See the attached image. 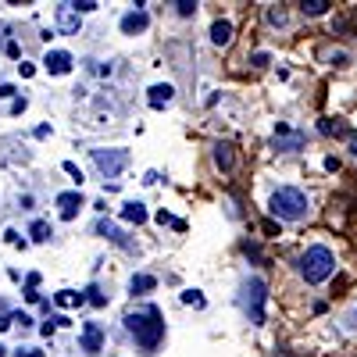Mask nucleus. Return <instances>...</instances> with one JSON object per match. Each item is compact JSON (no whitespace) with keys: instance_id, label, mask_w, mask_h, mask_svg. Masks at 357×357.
<instances>
[{"instance_id":"f257e3e1","label":"nucleus","mask_w":357,"mask_h":357,"mask_svg":"<svg viewBox=\"0 0 357 357\" xmlns=\"http://www.w3.org/2000/svg\"><path fill=\"white\" fill-rule=\"evenodd\" d=\"M126 329L136 336V343L146 350V354H154L165 340V321H161V311L151 304V307H143V311H132L126 314Z\"/></svg>"},{"instance_id":"f03ea898","label":"nucleus","mask_w":357,"mask_h":357,"mask_svg":"<svg viewBox=\"0 0 357 357\" xmlns=\"http://www.w3.org/2000/svg\"><path fill=\"white\" fill-rule=\"evenodd\" d=\"M333 272H336V257H333L329 247H307V250L301 254V275H304L307 286L325 282Z\"/></svg>"},{"instance_id":"7ed1b4c3","label":"nucleus","mask_w":357,"mask_h":357,"mask_svg":"<svg viewBox=\"0 0 357 357\" xmlns=\"http://www.w3.org/2000/svg\"><path fill=\"white\" fill-rule=\"evenodd\" d=\"M272 215L282 222H301L307 215V193L296 186H282L272 193Z\"/></svg>"},{"instance_id":"20e7f679","label":"nucleus","mask_w":357,"mask_h":357,"mask_svg":"<svg viewBox=\"0 0 357 357\" xmlns=\"http://www.w3.org/2000/svg\"><path fill=\"white\" fill-rule=\"evenodd\" d=\"M264 296H268V286L261 279L243 282V307H247V318L254 325H264Z\"/></svg>"},{"instance_id":"39448f33","label":"nucleus","mask_w":357,"mask_h":357,"mask_svg":"<svg viewBox=\"0 0 357 357\" xmlns=\"http://www.w3.org/2000/svg\"><path fill=\"white\" fill-rule=\"evenodd\" d=\"M93 161H97L100 175L118 178V175H122V168L129 165V151H93Z\"/></svg>"},{"instance_id":"423d86ee","label":"nucleus","mask_w":357,"mask_h":357,"mask_svg":"<svg viewBox=\"0 0 357 357\" xmlns=\"http://www.w3.org/2000/svg\"><path fill=\"white\" fill-rule=\"evenodd\" d=\"M304 143H307V136H304L301 129H289L286 122H279V126H275V136H272V146H275V151L293 154V151H301Z\"/></svg>"},{"instance_id":"0eeeda50","label":"nucleus","mask_w":357,"mask_h":357,"mask_svg":"<svg viewBox=\"0 0 357 357\" xmlns=\"http://www.w3.org/2000/svg\"><path fill=\"white\" fill-rule=\"evenodd\" d=\"M79 22H82V15L75 11V4H61V8H57V29H61L65 36L79 33Z\"/></svg>"},{"instance_id":"6e6552de","label":"nucleus","mask_w":357,"mask_h":357,"mask_svg":"<svg viewBox=\"0 0 357 357\" xmlns=\"http://www.w3.org/2000/svg\"><path fill=\"white\" fill-rule=\"evenodd\" d=\"M43 68H47L50 75H65V72H72V54H68V50H47Z\"/></svg>"},{"instance_id":"1a4fd4ad","label":"nucleus","mask_w":357,"mask_h":357,"mask_svg":"<svg viewBox=\"0 0 357 357\" xmlns=\"http://www.w3.org/2000/svg\"><path fill=\"white\" fill-rule=\"evenodd\" d=\"M57 207H61V218L72 222V218L79 215V207H86V200H82L79 190H72V193H57Z\"/></svg>"},{"instance_id":"9d476101","label":"nucleus","mask_w":357,"mask_h":357,"mask_svg":"<svg viewBox=\"0 0 357 357\" xmlns=\"http://www.w3.org/2000/svg\"><path fill=\"white\" fill-rule=\"evenodd\" d=\"M82 350H86V354L104 350V329H100V325H93V321L82 325Z\"/></svg>"},{"instance_id":"9b49d317","label":"nucleus","mask_w":357,"mask_h":357,"mask_svg":"<svg viewBox=\"0 0 357 357\" xmlns=\"http://www.w3.org/2000/svg\"><path fill=\"white\" fill-rule=\"evenodd\" d=\"M172 97H175V86L172 82H158V86L146 89V104H151V107H168Z\"/></svg>"},{"instance_id":"f8f14e48","label":"nucleus","mask_w":357,"mask_h":357,"mask_svg":"<svg viewBox=\"0 0 357 357\" xmlns=\"http://www.w3.org/2000/svg\"><path fill=\"white\" fill-rule=\"evenodd\" d=\"M146 25H151V18H146V11L136 8V11H129V15L122 18V33H126V36H136V33H143Z\"/></svg>"},{"instance_id":"ddd939ff","label":"nucleus","mask_w":357,"mask_h":357,"mask_svg":"<svg viewBox=\"0 0 357 357\" xmlns=\"http://www.w3.org/2000/svg\"><path fill=\"white\" fill-rule=\"evenodd\" d=\"M54 304H57V307H82V304H86V293L61 289V293H54Z\"/></svg>"},{"instance_id":"4468645a","label":"nucleus","mask_w":357,"mask_h":357,"mask_svg":"<svg viewBox=\"0 0 357 357\" xmlns=\"http://www.w3.org/2000/svg\"><path fill=\"white\" fill-rule=\"evenodd\" d=\"M215 161H218V168H222V172H232V165H236L232 143H215Z\"/></svg>"},{"instance_id":"2eb2a0df","label":"nucleus","mask_w":357,"mask_h":357,"mask_svg":"<svg viewBox=\"0 0 357 357\" xmlns=\"http://www.w3.org/2000/svg\"><path fill=\"white\" fill-rule=\"evenodd\" d=\"M122 218H126V222H136V225H143V222H146V207H143L139 200H129V204L122 207Z\"/></svg>"},{"instance_id":"dca6fc26","label":"nucleus","mask_w":357,"mask_h":357,"mask_svg":"<svg viewBox=\"0 0 357 357\" xmlns=\"http://www.w3.org/2000/svg\"><path fill=\"white\" fill-rule=\"evenodd\" d=\"M232 40V22H215L211 25V43L215 47H225Z\"/></svg>"},{"instance_id":"f3484780","label":"nucleus","mask_w":357,"mask_h":357,"mask_svg":"<svg viewBox=\"0 0 357 357\" xmlns=\"http://www.w3.org/2000/svg\"><path fill=\"white\" fill-rule=\"evenodd\" d=\"M329 8H333V0H304V4H301V11H304L307 18H321Z\"/></svg>"},{"instance_id":"a211bd4d","label":"nucleus","mask_w":357,"mask_h":357,"mask_svg":"<svg viewBox=\"0 0 357 357\" xmlns=\"http://www.w3.org/2000/svg\"><path fill=\"white\" fill-rule=\"evenodd\" d=\"M325 136H347V122H340V118H321V126H318Z\"/></svg>"},{"instance_id":"6ab92c4d","label":"nucleus","mask_w":357,"mask_h":357,"mask_svg":"<svg viewBox=\"0 0 357 357\" xmlns=\"http://www.w3.org/2000/svg\"><path fill=\"white\" fill-rule=\"evenodd\" d=\"M154 286H158V279H154V275H132V282H129V289H132V293H151Z\"/></svg>"},{"instance_id":"aec40b11","label":"nucleus","mask_w":357,"mask_h":357,"mask_svg":"<svg viewBox=\"0 0 357 357\" xmlns=\"http://www.w3.org/2000/svg\"><path fill=\"white\" fill-rule=\"evenodd\" d=\"M29 236H33L36 243H47L50 236H54V232H50V222H33V229H29Z\"/></svg>"},{"instance_id":"412c9836","label":"nucleus","mask_w":357,"mask_h":357,"mask_svg":"<svg viewBox=\"0 0 357 357\" xmlns=\"http://www.w3.org/2000/svg\"><path fill=\"white\" fill-rule=\"evenodd\" d=\"M183 304H186V307H197V311H200V307H204L207 301H204V293H200V289H183Z\"/></svg>"},{"instance_id":"4be33fe9","label":"nucleus","mask_w":357,"mask_h":357,"mask_svg":"<svg viewBox=\"0 0 357 357\" xmlns=\"http://www.w3.org/2000/svg\"><path fill=\"white\" fill-rule=\"evenodd\" d=\"M86 304H93V307H104L107 301H104V293H100L97 286H89V289H86Z\"/></svg>"},{"instance_id":"5701e85b","label":"nucleus","mask_w":357,"mask_h":357,"mask_svg":"<svg viewBox=\"0 0 357 357\" xmlns=\"http://www.w3.org/2000/svg\"><path fill=\"white\" fill-rule=\"evenodd\" d=\"M175 11L183 15V18H190V15L197 11V4H193V0H178V4H175Z\"/></svg>"},{"instance_id":"b1692460","label":"nucleus","mask_w":357,"mask_h":357,"mask_svg":"<svg viewBox=\"0 0 357 357\" xmlns=\"http://www.w3.org/2000/svg\"><path fill=\"white\" fill-rule=\"evenodd\" d=\"M100 232L107 236V240H114V243H122V236H118V229H114L111 222H100Z\"/></svg>"},{"instance_id":"393cba45","label":"nucleus","mask_w":357,"mask_h":357,"mask_svg":"<svg viewBox=\"0 0 357 357\" xmlns=\"http://www.w3.org/2000/svg\"><path fill=\"white\" fill-rule=\"evenodd\" d=\"M268 25H286V11H282V8H279V11L272 8V11H268Z\"/></svg>"},{"instance_id":"a878e982","label":"nucleus","mask_w":357,"mask_h":357,"mask_svg":"<svg viewBox=\"0 0 357 357\" xmlns=\"http://www.w3.org/2000/svg\"><path fill=\"white\" fill-rule=\"evenodd\" d=\"M268 61H272V57H268L264 50H257V54L250 57V65H254V68H268Z\"/></svg>"},{"instance_id":"bb28decb","label":"nucleus","mask_w":357,"mask_h":357,"mask_svg":"<svg viewBox=\"0 0 357 357\" xmlns=\"http://www.w3.org/2000/svg\"><path fill=\"white\" fill-rule=\"evenodd\" d=\"M100 4H97V0H79V4H75V11L82 15V11H97Z\"/></svg>"},{"instance_id":"cd10ccee","label":"nucleus","mask_w":357,"mask_h":357,"mask_svg":"<svg viewBox=\"0 0 357 357\" xmlns=\"http://www.w3.org/2000/svg\"><path fill=\"white\" fill-rule=\"evenodd\" d=\"M65 172L75 178V183H82V172H79V165H75V161H65Z\"/></svg>"},{"instance_id":"c85d7f7f","label":"nucleus","mask_w":357,"mask_h":357,"mask_svg":"<svg viewBox=\"0 0 357 357\" xmlns=\"http://www.w3.org/2000/svg\"><path fill=\"white\" fill-rule=\"evenodd\" d=\"M18 72H22V79H33V75H36V68H33V65H25V61L18 65Z\"/></svg>"},{"instance_id":"c756f323","label":"nucleus","mask_w":357,"mask_h":357,"mask_svg":"<svg viewBox=\"0 0 357 357\" xmlns=\"http://www.w3.org/2000/svg\"><path fill=\"white\" fill-rule=\"evenodd\" d=\"M11 325H15V314H4V318H0V333L11 329Z\"/></svg>"},{"instance_id":"7c9ffc66","label":"nucleus","mask_w":357,"mask_h":357,"mask_svg":"<svg viewBox=\"0 0 357 357\" xmlns=\"http://www.w3.org/2000/svg\"><path fill=\"white\" fill-rule=\"evenodd\" d=\"M15 357H47V354H43V350H18Z\"/></svg>"},{"instance_id":"2f4dec72","label":"nucleus","mask_w":357,"mask_h":357,"mask_svg":"<svg viewBox=\"0 0 357 357\" xmlns=\"http://www.w3.org/2000/svg\"><path fill=\"white\" fill-rule=\"evenodd\" d=\"M347 321H350V329H357V307L350 311V318H347Z\"/></svg>"},{"instance_id":"473e14b6","label":"nucleus","mask_w":357,"mask_h":357,"mask_svg":"<svg viewBox=\"0 0 357 357\" xmlns=\"http://www.w3.org/2000/svg\"><path fill=\"white\" fill-rule=\"evenodd\" d=\"M350 154H354V158H357V132H354V136H350Z\"/></svg>"},{"instance_id":"72a5a7b5","label":"nucleus","mask_w":357,"mask_h":357,"mask_svg":"<svg viewBox=\"0 0 357 357\" xmlns=\"http://www.w3.org/2000/svg\"><path fill=\"white\" fill-rule=\"evenodd\" d=\"M0 357H4V347H0Z\"/></svg>"}]
</instances>
